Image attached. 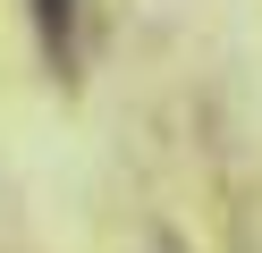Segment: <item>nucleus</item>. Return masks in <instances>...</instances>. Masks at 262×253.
<instances>
[{
    "instance_id": "obj_1",
    "label": "nucleus",
    "mask_w": 262,
    "mask_h": 253,
    "mask_svg": "<svg viewBox=\"0 0 262 253\" xmlns=\"http://www.w3.org/2000/svg\"><path fill=\"white\" fill-rule=\"evenodd\" d=\"M34 9V34H42V59L59 76H76V0H26Z\"/></svg>"
}]
</instances>
